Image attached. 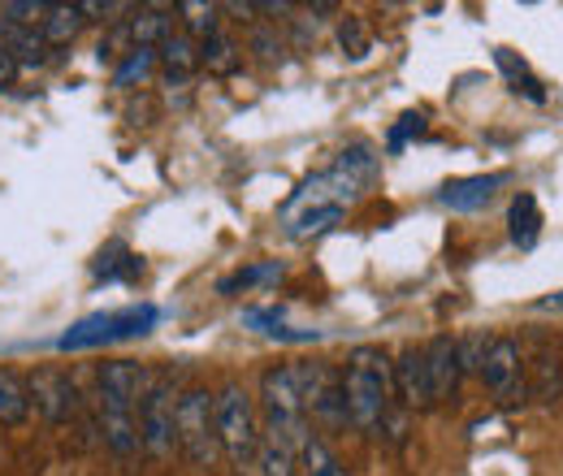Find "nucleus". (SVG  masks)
<instances>
[{"label": "nucleus", "instance_id": "nucleus-28", "mask_svg": "<svg viewBox=\"0 0 563 476\" xmlns=\"http://www.w3.org/2000/svg\"><path fill=\"white\" fill-rule=\"evenodd\" d=\"M18 62H13V53H4V48H0V87H13V82H18Z\"/></svg>", "mask_w": 563, "mask_h": 476}, {"label": "nucleus", "instance_id": "nucleus-2", "mask_svg": "<svg viewBox=\"0 0 563 476\" xmlns=\"http://www.w3.org/2000/svg\"><path fill=\"white\" fill-rule=\"evenodd\" d=\"M212 420H217V442L225 451V460L234 468H256L261 455V420H256V403L239 381H225L212 395Z\"/></svg>", "mask_w": 563, "mask_h": 476}, {"label": "nucleus", "instance_id": "nucleus-10", "mask_svg": "<svg viewBox=\"0 0 563 476\" xmlns=\"http://www.w3.org/2000/svg\"><path fill=\"white\" fill-rule=\"evenodd\" d=\"M424 377H429V399L433 403H442V399H451L455 395V386H460V351H455V339H446V334H438V339L424 346Z\"/></svg>", "mask_w": 563, "mask_h": 476}, {"label": "nucleus", "instance_id": "nucleus-23", "mask_svg": "<svg viewBox=\"0 0 563 476\" xmlns=\"http://www.w3.org/2000/svg\"><path fill=\"white\" fill-rule=\"evenodd\" d=\"M156 66V48H131L122 57V66L113 69V87H131V82H143Z\"/></svg>", "mask_w": 563, "mask_h": 476}, {"label": "nucleus", "instance_id": "nucleus-7", "mask_svg": "<svg viewBox=\"0 0 563 476\" xmlns=\"http://www.w3.org/2000/svg\"><path fill=\"white\" fill-rule=\"evenodd\" d=\"M482 381L498 403H525V355L516 339H490L482 359Z\"/></svg>", "mask_w": 563, "mask_h": 476}, {"label": "nucleus", "instance_id": "nucleus-20", "mask_svg": "<svg viewBox=\"0 0 563 476\" xmlns=\"http://www.w3.org/2000/svg\"><path fill=\"white\" fill-rule=\"evenodd\" d=\"M178 13H183V22H187V35L191 40H212V35H221V9L217 4H205V0H183L178 4Z\"/></svg>", "mask_w": 563, "mask_h": 476}, {"label": "nucleus", "instance_id": "nucleus-18", "mask_svg": "<svg viewBox=\"0 0 563 476\" xmlns=\"http://www.w3.org/2000/svg\"><path fill=\"white\" fill-rule=\"evenodd\" d=\"M507 225H511V243H520V247H533V243H538L542 217H538V196H533V191H520V196L511 200Z\"/></svg>", "mask_w": 563, "mask_h": 476}, {"label": "nucleus", "instance_id": "nucleus-3", "mask_svg": "<svg viewBox=\"0 0 563 476\" xmlns=\"http://www.w3.org/2000/svg\"><path fill=\"white\" fill-rule=\"evenodd\" d=\"M261 411H265V438H274L282 446H290L299 455V446L308 442V408L299 399V381H295V364H274L261 377Z\"/></svg>", "mask_w": 563, "mask_h": 476}, {"label": "nucleus", "instance_id": "nucleus-25", "mask_svg": "<svg viewBox=\"0 0 563 476\" xmlns=\"http://www.w3.org/2000/svg\"><path fill=\"white\" fill-rule=\"evenodd\" d=\"M486 346H490V339H486V334H468L464 342H455V351H460V373H482Z\"/></svg>", "mask_w": 563, "mask_h": 476}, {"label": "nucleus", "instance_id": "nucleus-17", "mask_svg": "<svg viewBox=\"0 0 563 476\" xmlns=\"http://www.w3.org/2000/svg\"><path fill=\"white\" fill-rule=\"evenodd\" d=\"M82 9L78 4H48V18H44V26H40V35H44V44L48 48H66L74 35L82 31Z\"/></svg>", "mask_w": 563, "mask_h": 476}, {"label": "nucleus", "instance_id": "nucleus-16", "mask_svg": "<svg viewBox=\"0 0 563 476\" xmlns=\"http://www.w3.org/2000/svg\"><path fill=\"white\" fill-rule=\"evenodd\" d=\"M31 420V395H26V381L9 368H0V424H26Z\"/></svg>", "mask_w": 563, "mask_h": 476}, {"label": "nucleus", "instance_id": "nucleus-19", "mask_svg": "<svg viewBox=\"0 0 563 476\" xmlns=\"http://www.w3.org/2000/svg\"><path fill=\"white\" fill-rule=\"evenodd\" d=\"M299 464H303V473L308 476H352L343 468V460L317 438V433H308V442L299 446Z\"/></svg>", "mask_w": 563, "mask_h": 476}, {"label": "nucleus", "instance_id": "nucleus-5", "mask_svg": "<svg viewBox=\"0 0 563 476\" xmlns=\"http://www.w3.org/2000/svg\"><path fill=\"white\" fill-rule=\"evenodd\" d=\"M140 446L156 460H174L178 451V386L169 377H152L140 403Z\"/></svg>", "mask_w": 563, "mask_h": 476}, {"label": "nucleus", "instance_id": "nucleus-11", "mask_svg": "<svg viewBox=\"0 0 563 476\" xmlns=\"http://www.w3.org/2000/svg\"><path fill=\"white\" fill-rule=\"evenodd\" d=\"M147 386H152V373L143 364H135V359H109L100 368V395L104 399H122V403H135L140 408Z\"/></svg>", "mask_w": 563, "mask_h": 476}, {"label": "nucleus", "instance_id": "nucleus-9", "mask_svg": "<svg viewBox=\"0 0 563 476\" xmlns=\"http://www.w3.org/2000/svg\"><path fill=\"white\" fill-rule=\"evenodd\" d=\"M100 433H104V446L113 455H122V460L135 455L140 451V408L100 395Z\"/></svg>", "mask_w": 563, "mask_h": 476}, {"label": "nucleus", "instance_id": "nucleus-29", "mask_svg": "<svg viewBox=\"0 0 563 476\" xmlns=\"http://www.w3.org/2000/svg\"><path fill=\"white\" fill-rule=\"evenodd\" d=\"M533 308H538V312H555V317H563V290H555V295H547V299H538Z\"/></svg>", "mask_w": 563, "mask_h": 476}, {"label": "nucleus", "instance_id": "nucleus-21", "mask_svg": "<svg viewBox=\"0 0 563 476\" xmlns=\"http://www.w3.org/2000/svg\"><path fill=\"white\" fill-rule=\"evenodd\" d=\"M256 468H261V476H295V468H299V455H295L290 446L274 442V438H261Z\"/></svg>", "mask_w": 563, "mask_h": 476}, {"label": "nucleus", "instance_id": "nucleus-22", "mask_svg": "<svg viewBox=\"0 0 563 476\" xmlns=\"http://www.w3.org/2000/svg\"><path fill=\"white\" fill-rule=\"evenodd\" d=\"M200 66H209L212 74H234L239 69V48H234V40H225V35H212L200 44Z\"/></svg>", "mask_w": 563, "mask_h": 476}, {"label": "nucleus", "instance_id": "nucleus-12", "mask_svg": "<svg viewBox=\"0 0 563 476\" xmlns=\"http://www.w3.org/2000/svg\"><path fill=\"white\" fill-rule=\"evenodd\" d=\"M507 182V174H473V178H455L442 187V204L451 212H482L494 200V191Z\"/></svg>", "mask_w": 563, "mask_h": 476}, {"label": "nucleus", "instance_id": "nucleus-13", "mask_svg": "<svg viewBox=\"0 0 563 476\" xmlns=\"http://www.w3.org/2000/svg\"><path fill=\"white\" fill-rule=\"evenodd\" d=\"M390 368H395V399H404V408H429L433 403L429 399V377H424V351L408 346L399 355V364H390Z\"/></svg>", "mask_w": 563, "mask_h": 476}, {"label": "nucleus", "instance_id": "nucleus-6", "mask_svg": "<svg viewBox=\"0 0 563 476\" xmlns=\"http://www.w3.org/2000/svg\"><path fill=\"white\" fill-rule=\"evenodd\" d=\"M178 451H183L196 468H212V464H217L221 442H217V420H212L209 390H187V395H178Z\"/></svg>", "mask_w": 563, "mask_h": 476}, {"label": "nucleus", "instance_id": "nucleus-24", "mask_svg": "<svg viewBox=\"0 0 563 476\" xmlns=\"http://www.w3.org/2000/svg\"><path fill=\"white\" fill-rule=\"evenodd\" d=\"M274 277H282V265L278 261H269V265H256V269H239L234 277H225L221 281V295H230V290H247V286H256V281H274Z\"/></svg>", "mask_w": 563, "mask_h": 476}, {"label": "nucleus", "instance_id": "nucleus-27", "mask_svg": "<svg viewBox=\"0 0 563 476\" xmlns=\"http://www.w3.org/2000/svg\"><path fill=\"white\" fill-rule=\"evenodd\" d=\"M412 131H417V135L424 131V118H421V113H408V118H404V126H399V131L390 135V147H404V139L412 135Z\"/></svg>", "mask_w": 563, "mask_h": 476}, {"label": "nucleus", "instance_id": "nucleus-4", "mask_svg": "<svg viewBox=\"0 0 563 476\" xmlns=\"http://www.w3.org/2000/svg\"><path fill=\"white\" fill-rule=\"evenodd\" d=\"M156 308L152 303H131V308H113V312H96V317H82L74 321L70 330L57 339L62 351H96V346H109V342H126L143 339L152 325H156Z\"/></svg>", "mask_w": 563, "mask_h": 476}, {"label": "nucleus", "instance_id": "nucleus-14", "mask_svg": "<svg viewBox=\"0 0 563 476\" xmlns=\"http://www.w3.org/2000/svg\"><path fill=\"white\" fill-rule=\"evenodd\" d=\"M169 35H174V18H169V9H161V4H147V9H140V13L126 22L131 48H161Z\"/></svg>", "mask_w": 563, "mask_h": 476}, {"label": "nucleus", "instance_id": "nucleus-15", "mask_svg": "<svg viewBox=\"0 0 563 476\" xmlns=\"http://www.w3.org/2000/svg\"><path fill=\"white\" fill-rule=\"evenodd\" d=\"M156 62L165 66V74H169L174 82H183V78H191V74L200 69V44H196L187 31H174V35L156 48Z\"/></svg>", "mask_w": 563, "mask_h": 476}, {"label": "nucleus", "instance_id": "nucleus-8", "mask_svg": "<svg viewBox=\"0 0 563 476\" xmlns=\"http://www.w3.org/2000/svg\"><path fill=\"white\" fill-rule=\"evenodd\" d=\"M26 395H31V408L40 411L48 424H70L74 416H78V386H74V377L66 368L31 373Z\"/></svg>", "mask_w": 563, "mask_h": 476}, {"label": "nucleus", "instance_id": "nucleus-1", "mask_svg": "<svg viewBox=\"0 0 563 476\" xmlns=\"http://www.w3.org/2000/svg\"><path fill=\"white\" fill-rule=\"evenodd\" d=\"M343 403H347V420L360 433L382 438L390 403H395V368L382 346H355L352 351L347 377H343Z\"/></svg>", "mask_w": 563, "mask_h": 476}, {"label": "nucleus", "instance_id": "nucleus-26", "mask_svg": "<svg viewBox=\"0 0 563 476\" xmlns=\"http://www.w3.org/2000/svg\"><path fill=\"white\" fill-rule=\"evenodd\" d=\"M343 48H347L352 57H364V53H368V35H364L360 18H347V22H343Z\"/></svg>", "mask_w": 563, "mask_h": 476}]
</instances>
